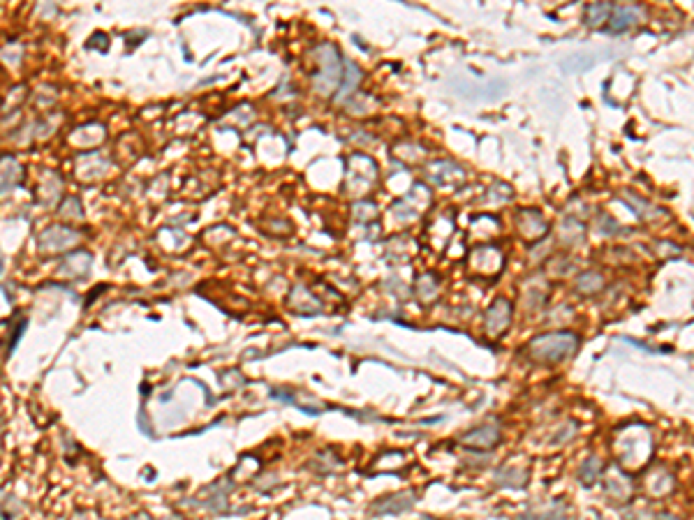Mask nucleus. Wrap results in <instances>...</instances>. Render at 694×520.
<instances>
[{
    "label": "nucleus",
    "mask_w": 694,
    "mask_h": 520,
    "mask_svg": "<svg viewBox=\"0 0 694 520\" xmlns=\"http://www.w3.org/2000/svg\"><path fill=\"white\" fill-rule=\"evenodd\" d=\"M611 15V5H590L588 8V19H590V26H597L599 21H606Z\"/></svg>",
    "instance_id": "nucleus-6"
},
{
    "label": "nucleus",
    "mask_w": 694,
    "mask_h": 520,
    "mask_svg": "<svg viewBox=\"0 0 694 520\" xmlns=\"http://www.w3.org/2000/svg\"><path fill=\"white\" fill-rule=\"evenodd\" d=\"M606 21H611V24H609V28H611L613 32H623V30H628V28H632V26H634V21H637V12H634V10H630V8H613Z\"/></svg>",
    "instance_id": "nucleus-4"
},
{
    "label": "nucleus",
    "mask_w": 694,
    "mask_h": 520,
    "mask_svg": "<svg viewBox=\"0 0 694 520\" xmlns=\"http://www.w3.org/2000/svg\"><path fill=\"white\" fill-rule=\"evenodd\" d=\"M578 347V337L574 333H547L530 342V356L535 361H563L574 354Z\"/></svg>",
    "instance_id": "nucleus-1"
},
{
    "label": "nucleus",
    "mask_w": 694,
    "mask_h": 520,
    "mask_svg": "<svg viewBox=\"0 0 694 520\" xmlns=\"http://www.w3.org/2000/svg\"><path fill=\"white\" fill-rule=\"evenodd\" d=\"M509 317H511V308L507 301H497L493 308L486 313V328L488 333H502L504 328L509 326Z\"/></svg>",
    "instance_id": "nucleus-2"
},
{
    "label": "nucleus",
    "mask_w": 694,
    "mask_h": 520,
    "mask_svg": "<svg viewBox=\"0 0 694 520\" xmlns=\"http://www.w3.org/2000/svg\"><path fill=\"white\" fill-rule=\"evenodd\" d=\"M602 285H604V282H602V278H599L597 273H585V275H581V278H578L576 289H578V292L592 294V292H597V289H602Z\"/></svg>",
    "instance_id": "nucleus-5"
},
{
    "label": "nucleus",
    "mask_w": 694,
    "mask_h": 520,
    "mask_svg": "<svg viewBox=\"0 0 694 520\" xmlns=\"http://www.w3.org/2000/svg\"><path fill=\"white\" fill-rule=\"evenodd\" d=\"M497 437H500V430H497L495 425H484V428L468 432V435L463 437V442L475 449H491L497 442Z\"/></svg>",
    "instance_id": "nucleus-3"
}]
</instances>
